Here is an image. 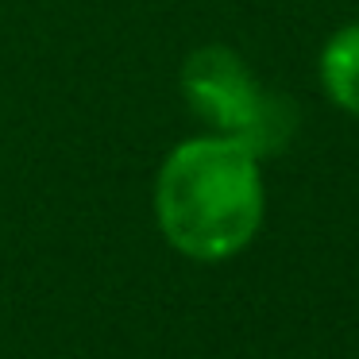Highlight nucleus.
Returning <instances> with one entry per match:
<instances>
[{
	"instance_id": "nucleus-3",
	"label": "nucleus",
	"mask_w": 359,
	"mask_h": 359,
	"mask_svg": "<svg viewBox=\"0 0 359 359\" xmlns=\"http://www.w3.org/2000/svg\"><path fill=\"white\" fill-rule=\"evenodd\" d=\"M320 86L336 109L359 116V24H348L320 50Z\"/></svg>"
},
{
	"instance_id": "nucleus-1",
	"label": "nucleus",
	"mask_w": 359,
	"mask_h": 359,
	"mask_svg": "<svg viewBox=\"0 0 359 359\" xmlns=\"http://www.w3.org/2000/svg\"><path fill=\"white\" fill-rule=\"evenodd\" d=\"M158 228L197 263L232 259L263 224V174L243 143L197 135L166 155L155 182Z\"/></svg>"
},
{
	"instance_id": "nucleus-2",
	"label": "nucleus",
	"mask_w": 359,
	"mask_h": 359,
	"mask_svg": "<svg viewBox=\"0 0 359 359\" xmlns=\"http://www.w3.org/2000/svg\"><path fill=\"white\" fill-rule=\"evenodd\" d=\"M182 89L212 135L243 143L255 158L282 151L297 128L294 104L266 93L251 78L243 58L228 47H201L189 55V62L182 66Z\"/></svg>"
}]
</instances>
